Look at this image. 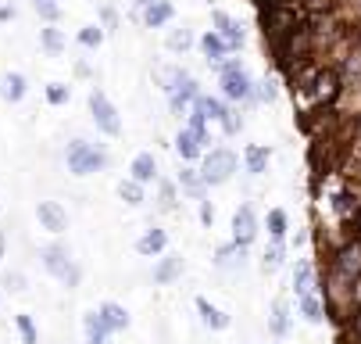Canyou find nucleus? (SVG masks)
<instances>
[{"instance_id":"f257e3e1","label":"nucleus","mask_w":361,"mask_h":344,"mask_svg":"<svg viewBox=\"0 0 361 344\" xmlns=\"http://www.w3.org/2000/svg\"><path fill=\"white\" fill-rule=\"evenodd\" d=\"M108 165V155L100 151V147L86 143V140H72L68 143V169L75 176H90V172H100Z\"/></svg>"},{"instance_id":"f03ea898","label":"nucleus","mask_w":361,"mask_h":344,"mask_svg":"<svg viewBox=\"0 0 361 344\" xmlns=\"http://www.w3.org/2000/svg\"><path fill=\"white\" fill-rule=\"evenodd\" d=\"M43 269L54 276V280H61L65 287H75L79 283V266L72 262L68 248H61V244H50V248L43 251Z\"/></svg>"},{"instance_id":"7ed1b4c3","label":"nucleus","mask_w":361,"mask_h":344,"mask_svg":"<svg viewBox=\"0 0 361 344\" xmlns=\"http://www.w3.org/2000/svg\"><path fill=\"white\" fill-rule=\"evenodd\" d=\"M233 172H236V155L229 151V147H215V151L204 158V169H200V176H204V183H208V186L229 183Z\"/></svg>"},{"instance_id":"20e7f679","label":"nucleus","mask_w":361,"mask_h":344,"mask_svg":"<svg viewBox=\"0 0 361 344\" xmlns=\"http://www.w3.org/2000/svg\"><path fill=\"white\" fill-rule=\"evenodd\" d=\"M90 115H93V126L104 133V136H118L122 133V119L115 112V105L108 101L104 90H93L90 93Z\"/></svg>"},{"instance_id":"39448f33","label":"nucleus","mask_w":361,"mask_h":344,"mask_svg":"<svg viewBox=\"0 0 361 344\" xmlns=\"http://www.w3.org/2000/svg\"><path fill=\"white\" fill-rule=\"evenodd\" d=\"M333 276H340L343 283H354L361 276V240H350L336 251L333 259Z\"/></svg>"},{"instance_id":"423d86ee","label":"nucleus","mask_w":361,"mask_h":344,"mask_svg":"<svg viewBox=\"0 0 361 344\" xmlns=\"http://www.w3.org/2000/svg\"><path fill=\"white\" fill-rule=\"evenodd\" d=\"M222 93L229 97V101H247V97L254 93V86H250V76H247V69L243 65H226V72H222Z\"/></svg>"},{"instance_id":"0eeeda50","label":"nucleus","mask_w":361,"mask_h":344,"mask_svg":"<svg viewBox=\"0 0 361 344\" xmlns=\"http://www.w3.org/2000/svg\"><path fill=\"white\" fill-rule=\"evenodd\" d=\"M36 219L47 233H65L68 230V212L58 205V201H39L36 205Z\"/></svg>"},{"instance_id":"6e6552de","label":"nucleus","mask_w":361,"mask_h":344,"mask_svg":"<svg viewBox=\"0 0 361 344\" xmlns=\"http://www.w3.org/2000/svg\"><path fill=\"white\" fill-rule=\"evenodd\" d=\"M254 237H257V219H254V208H250V205H240V208H236V215H233V240L247 248V244H250Z\"/></svg>"},{"instance_id":"1a4fd4ad","label":"nucleus","mask_w":361,"mask_h":344,"mask_svg":"<svg viewBox=\"0 0 361 344\" xmlns=\"http://www.w3.org/2000/svg\"><path fill=\"white\" fill-rule=\"evenodd\" d=\"M212 22L219 25V36H222V40L229 43V51H236V47H240V43L247 40L243 25H240V22H233V18H229L226 11H212Z\"/></svg>"},{"instance_id":"9d476101","label":"nucleus","mask_w":361,"mask_h":344,"mask_svg":"<svg viewBox=\"0 0 361 344\" xmlns=\"http://www.w3.org/2000/svg\"><path fill=\"white\" fill-rule=\"evenodd\" d=\"M97 316H100V323H104L108 333H118V330L129 326V312L122 305H115V302H104V305L97 309Z\"/></svg>"},{"instance_id":"9b49d317","label":"nucleus","mask_w":361,"mask_h":344,"mask_svg":"<svg viewBox=\"0 0 361 344\" xmlns=\"http://www.w3.org/2000/svg\"><path fill=\"white\" fill-rule=\"evenodd\" d=\"M307 90H312L319 101H333L336 90H340V76L336 72H319V76H312V86Z\"/></svg>"},{"instance_id":"f8f14e48","label":"nucleus","mask_w":361,"mask_h":344,"mask_svg":"<svg viewBox=\"0 0 361 344\" xmlns=\"http://www.w3.org/2000/svg\"><path fill=\"white\" fill-rule=\"evenodd\" d=\"M129 172H133V179H136V183H154V179H158V162H154V155H150V151H143V155H136V158H133Z\"/></svg>"},{"instance_id":"ddd939ff","label":"nucleus","mask_w":361,"mask_h":344,"mask_svg":"<svg viewBox=\"0 0 361 344\" xmlns=\"http://www.w3.org/2000/svg\"><path fill=\"white\" fill-rule=\"evenodd\" d=\"M183 269H186L183 255H169V259H161L158 266H154V283H172V280L183 276Z\"/></svg>"},{"instance_id":"4468645a","label":"nucleus","mask_w":361,"mask_h":344,"mask_svg":"<svg viewBox=\"0 0 361 344\" xmlns=\"http://www.w3.org/2000/svg\"><path fill=\"white\" fill-rule=\"evenodd\" d=\"M269 158H272V151H269V147H262V143H254V147H247V151H243V165H247L250 176H262L269 169Z\"/></svg>"},{"instance_id":"2eb2a0df","label":"nucleus","mask_w":361,"mask_h":344,"mask_svg":"<svg viewBox=\"0 0 361 344\" xmlns=\"http://www.w3.org/2000/svg\"><path fill=\"white\" fill-rule=\"evenodd\" d=\"M165 244H169V233H165V230H147V233L136 240V251L150 259V255H161Z\"/></svg>"},{"instance_id":"dca6fc26","label":"nucleus","mask_w":361,"mask_h":344,"mask_svg":"<svg viewBox=\"0 0 361 344\" xmlns=\"http://www.w3.org/2000/svg\"><path fill=\"white\" fill-rule=\"evenodd\" d=\"M200 51H204V58H208L212 65H222L226 54H229V43H226L219 32H208V36L200 40Z\"/></svg>"},{"instance_id":"f3484780","label":"nucleus","mask_w":361,"mask_h":344,"mask_svg":"<svg viewBox=\"0 0 361 344\" xmlns=\"http://www.w3.org/2000/svg\"><path fill=\"white\" fill-rule=\"evenodd\" d=\"M293 290H297V298L315 294V266L312 262H297V269H293Z\"/></svg>"},{"instance_id":"a211bd4d","label":"nucleus","mask_w":361,"mask_h":344,"mask_svg":"<svg viewBox=\"0 0 361 344\" xmlns=\"http://www.w3.org/2000/svg\"><path fill=\"white\" fill-rule=\"evenodd\" d=\"M197 312H200L204 326H212V330H226V326H229V316H226L222 309H215L208 298H197Z\"/></svg>"},{"instance_id":"6ab92c4d","label":"nucleus","mask_w":361,"mask_h":344,"mask_svg":"<svg viewBox=\"0 0 361 344\" xmlns=\"http://www.w3.org/2000/svg\"><path fill=\"white\" fill-rule=\"evenodd\" d=\"M200 136L197 133H190V129H183L179 136H176V151H179V158L183 162H193V158H200Z\"/></svg>"},{"instance_id":"aec40b11","label":"nucleus","mask_w":361,"mask_h":344,"mask_svg":"<svg viewBox=\"0 0 361 344\" xmlns=\"http://www.w3.org/2000/svg\"><path fill=\"white\" fill-rule=\"evenodd\" d=\"M193 112H200L204 119H208V122H222V115H226V105L219 101V97H197V101H193Z\"/></svg>"},{"instance_id":"412c9836","label":"nucleus","mask_w":361,"mask_h":344,"mask_svg":"<svg viewBox=\"0 0 361 344\" xmlns=\"http://www.w3.org/2000/svg\"><path fill=\"white\" fill-rule=\"evenodd\" d=\"M179 186H183V194H190V198H204V190H208L200 169H183L179 172Z\"/></svg>"},{"instance_id":"4be33fe9","label":"nucleus","mask_w":361,"mask_h":344,"mask_svg":"<svg viewBox=\"0 0 361 344\" xmlns=\"http://www.w3.org/2000/svg\"><path fill=\"white\" fill-rule=\"evenodd\" d=\"M0 97H4V101H22L25 97V79L18 76V72H8L4 79H0Z\"/></svg>"},{"instance_id":"5701e85b","label":"nucleus","mask_w":361,"mask_h":344,"mask_svg":"<svg viewBox=\"0 0 361 344\" xmlns=\"http://www.w3.org/2000/svg\"><path fill=\"white\" fill-rule=\"evenodd\" d=\"M172 18V4L169 0H154L150 8H143V22L150 25V29H158V25H165Z\"/></svg>"},{"instance_id":"b1692460","label":"nucleus","mask_w":361,"mask_h":344,"mask_svg":"<svg viewBox=\"0 0 361 344\" xmlns=\"http://www.w3.org/2000/svg\"><path fill=\"white\" fill-rule=\"evenodd\" d=\"M243 255H247V248H243V244H229V248H222L219 255H215V266L219 269H233V266H243Z\"/></svg>"},{"instance_id":"393cba45","label":"nucleus","mask_w":361,"mask_h":344,"mask_svg":"<svg viewBox=\"0 0 361 344\" xmlns=\"http://www.w3.org/2000/svg\"><path fill=\"white\" fill-rule=\"evenodd\" d=\"M197 97H200V93H197V83H193V79H186V83L172 93V112H176V115H183V108H186L190 101H197Z\"/></svg>"},{"instance_id":"a878e982","label":"nucleus","mask_w":361,"mask_h":344,"mask_svg":"<svg viewBox=\"0 0 361 344\" xmlns=\"http://www.w3.org/2000/svg\"><path fill=\"white\" fill-rule=\"evenodd\" d=\"M186 79H190V76H186L183 69H172V65H161V69H158V83H161L169 93H176Z\"/></svg>"},{"instance_id":"bb28decb","label":"nucleus","mask_w":361,"mask_h":344,"mask_svg":"<svg viewBox=\"0 0 361 344\" xmlns=\"http://www.w3.org/2000/svg\"><path fill=\"white\" fill-rule=\"evenodd\" d=\"M297 302H300V312H304L307 323H322L326 319V309H322V302L315 298V294H304V298H297Z\"/></svg>"},{"instance_id":"cd10ccee","label":"nucleus","mask_w":361,"mask_h":344,"mask_svg":"<svg viewBox=\"0 0 361 344\" xmlns=\"http://www.w3.org/2000/svg\"><path fill=\"white\" fill-rule=\"evenodd\" d=\"M118 198H122L126 205H143V183H136L133 176L122 179V183H118Z\"/></svg>"},{"instance_id":"c85d7f7f","label":"nucleus","mask_w":361,"mask_h":344,"mask_svg":"<svg viewBox=\"0 0 361 344\" xmlns=\"http://www.w3.org/2000/svg\"><path fill=\"white\" fill-rule=\"evenodd\" d=\"M82 326H86V344H104L108 330H104V323H100L97 312H90V316L82 319Z\"/></svg>"},{"instance_id":"c756f323","label":"nucleus","mask_w":361,"mask_h":344,"mask_svg":"<svg viewBox=\"0 0 361 344\" xmlns=\"http://www.w3.org/2000/svg\"><path fill=\"white\" fill-rule=\"evenodd\" d=\"M39 43H43V51H47V54H61V51H65V36H61L54 25L39 32Z\"/></svg>"},{"instance_id":"7c9ffc66","label":"nucleus","mask_w":361,"mask_h":344,"mask_svg":"<svg viewBox=\"0 0 361 344\" xmlns=\"http://www.w3.org/2000/svg\"><path fill=\"white\" fill-rule=\"evenodd\" d=\"M269 326H272L276 337H283V333L290 330V312H286L283 302H276V309H272V316H269Z\"/></svg>"},{"instance_id":"2f4dec72","label":"nucleus","mask_w":361,"mask_h":344,"mask_svg":"<svg viewBox=\"0 0 361 344\" xmlns=\"http://www.w3.org/2000/svg\"><path fill=\"white\" fill-rule=\"evenodd\" d=\"M269 233H272V240H283L286 237V212L283 208H272L269 212Z\"/></svg>"},{"instance_id":"473e14b6","label":"nucleus","mask_w":361,"mask_h":344,"mask_svg":"<svg viewBox=\"0 0 361 344\" xmlns=\"http://www.w3.org/2000/svg\"><path fill=\"white\" fill-rule=\"evenodd\" d=\"M15 326H18V333H22V340L25 344H39V333H36V326H32V316H15Z\"/></svg>"},{"instance_id":"72a5a7b5","label":"nucleus","mask_w":361,"mask_h":344,"mask_svg":"<svg viewBox=\"0 0 361 344\" xmlns=\"http://www.w3.org/2000/svg\"><path fill=\"white\" fill-rule=\"evenodd\" d=\"M333 208H336V215H343V219H347L350 212H357V198L343 190V194H336V198H333Z\"/></svg>"},{"instance_id":"f704fd0d","label":"nucleus","mask_w":361,"mask_h":344,"mask_svg":"<svg viewBox=\"0 0 361 344\" xmlns=\"http://www.w3.org/2000/svg\"><path fill=\"white\" fill-rule=\"evenodd\" d=\"M79 43H82V47H100V43H104V29H100V25L79 29Z\"/></svg>"},{"instance_id":"c9c22d12","label":"nucleus","mask_w":361,"mask_h":344,"mask_svg":"<svg viewBox=\"0 0 361 344\" xmlns=\"http://www.w3.org/2000/svg\"><path fill=\"white\" fill-rule=\"evenodd\" d=\"M283 255H286V251H283V240H276L272 248L265 251V273H276V269L283 266Z\"/></svg>"},{"instance_id":"e433bc0d","label":"nucleus","mask_w":361,"mask_h":344,"mask_svg":"<svg viewBox=\"0 0 361 344\" xmlns=\"http://www.w3.org/2000/svg\"><path fill=\"white\" fill-rule=\"evenodd\" d=\"M343 76H347V83H361V54H350L347 58V65H343Z\"/></svg>"},{"instance_id":"4c0bfd02","label":"nucleus","mask_w":361,"mask_h":344,"mask_svg":"<svg viewBox=\"0 0 361 344\" xmlns=\"http://www.w3.org/2000/svg\"><path fill=\"white\" fill-rule=\"evenodd\" d=\"M47 101H50V105H65V101H68V86H65V83H50V86H47Z\"/></svg>"},{"instance_id":"58836bf2","label":"nucleus","mask_w":361,"mask_h":344,"mask_svg":"<svg viewBox=\"0 0 361 344\" xmlns=\"http://www.w3.org/2000/svg\"><path fill=\"white\" fill-rule=\"evenodd\" d=\"M32 4H36V11H39V15H43L47 22H54V18L61 15V8L54 4V0H32Z\"/></svg>"},{"instance_id":"ea45409f","label":"nucleus","mask_w":361,"mask_h":344,"mask_svg":"<svg viewBox=\"0 0 361 344\" xmlns=\"http://www.w3.org/2000/svg\"><path fill=\"white\" fill-rule=\"evenodd\" d=\"M190 43H193V36H190L186 29H176V32L169 36V47H172V51H186Z\"/></svg>"},{"instance_id":"a19ab883","label":"nucleus","mask_w":361,"mask_h":344,"mask_svg":"<svg viewBox=\"0 0 361 344\" xmlns=\"http://www.w3.org/2000/svg\"><path fill=\"white\" fill-rule=\"evenodd\" d=\"M161 208H165V212L176 208V190H172V183H161Z\"/></svg>"},{"instance_id":"79ce46f5","label":"nucleus","mask_w":361,"mask_h":344,"mask_svg":"<svg viewBox=\"0 0 361 344\" xmlns=\"http://www.w3.org/2000/svg\"><path fill=\"white\" fill-rule=\"evenodd\" d=\"M222 126H226V133L233 136V133H240V126H243V122L236 119V112H229V108H226V115H222Z\"/></svg>"},{"instance_id":"37998d69","label":"nucleus","mask_w":361,"mask_h":344,"mask_svg":"<svg viewBox=\"0 0 361 344\" xmlns=\"http://www.w3.org/2000/svg\"><path fill=\"white\" fill-rule=\"evenodd\" d=\"M257 93H262V101H276V93H279V90H276L272 79H265V83H257Z\"/></svg>"},{"instance_id":"c03bdc74","label":"nucleus","mask_w":361,"mask_h":344,"mask_svg":"<svg viewBox=\"0 0 361 344\" xmlns=\"http://www.w3.org/2000/svg\"><path fill=\"white\" fill-rule=\"evenodd\" d=\"M204 122H208V119H204L200 112H193V115H190V126H186V129H190V133H197V136L204 140Z\"/></svg>"},{"instance_id":"a18cd8bd","label":"nucleus","mask_w":361,"mask_h":344,"mask_svg":"<svg viewBox=\"0 0 361 344\" xmlns=\"http://www.w3.org/2000/svg\"><path fill=\"white\" fill-rule=\"evenodd\" d=\"M212 219H215V208H212L208 201H200V223H204V226H212Z\"/></svg>"},{"instance_id":"49530a36","label":"nucleus","mask_w":361,"mask_h":344,"mask_svg":"<svg viewBox=\"0 0 361 344\" xmlns=\"http://www.w3.org/2000/svg\"><path fill=\"white\" fill-rule=\"evenodd\" d=\"M4 283H8V287H11V290H25V287H22V283H25V280H22V276H18V273H15V276H8V280H4Z\"/></svg>"},{"instance_id":"de8ad7c7","label":"nucleus","mask_w":361,"mask_h":344,"mask_svg":"<svg viewBox=\"0 0 361 344\" xmlns=\"http://www.w3.org/2000/svg\"><path fill=\"white\" fill-rule=\"evenodd\" d=\"M354 340H357V344H361V309H357V312H354Z\"/></svg>"},{"instance_id":"09e8293b","label":"nucleus","mask_w":361,"mask_h":344,"mask_svg":"<svg viewBox=\"0 0 361 344\" xmlns=\"http://www.w3.org/2000/svg\"><path fill=\"white\" fill-rule=\"evenodd\" d=\"M4 248H8V240H4V233H0V259H4Z\"/></svg>"},{"instance_id":"8fccbe9b","label":"nucleus","mask_w":361,"mask_h":344,"mask_svg":"<svg viewBox=\"0 0 361 344\" xmlns=\"http://www.w3.org/2000/svg\"><path fill=\"white\" fill-rule=\"evenodd\" d=\"M136 4H140V8H150V4H154V0H136Z\"/></svg>"}]
</instances>
